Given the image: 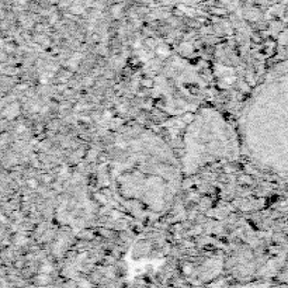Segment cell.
<instances>
[{
	"label": "cell",
	"mask_w": 288,
	"mask_h": 288,
	"mask_svg": "<svg viewBox=\"0 0 288 288\" xmlns=\"http://www.w3.org/2000/svg\"><path fill=\"white\" fill-rule=\"evenodd\" d=\"M113 170L121 197L156 214L173 200L183 168L156 136L141 134L122 145Z\"/></svg>",
	"instance_id": "6da1fadb"
},
{
	"label": "cell",
	"mask_w": 288,
	"mask_h": 288,
	"mask_svg": "<svg viewBox=\"0 0 288 288\" xmlns=\"http://www.w3.org/2000/svg\"><path fill=\"white\" fill-rule=\"evenodd\" d=\"M240 149V135L232 124L214 110H204L186 130L181 168L190 174L211 163L238 157Z\"/></svg>",
	"instance_id": "7a4b0ae2"
}]
</instances>
